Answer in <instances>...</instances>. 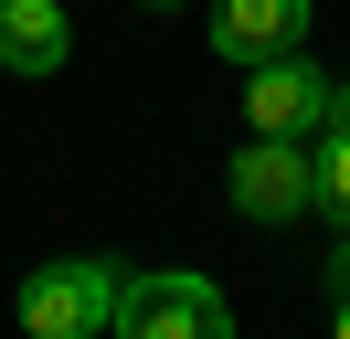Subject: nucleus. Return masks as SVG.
I'll return each instance as SVG.
<instances>
[{"label": "nucleus", "instance_id": "nucleus-6", "mask_svg": "<svg viewBox=\"0 0 350 339\" xmlns=\"http://www.w3.org/2000/svg\"><path fill=\"white\" fill-rule=\"evenodd\" d=\"M0 64L11 74H53L64 64V0H0Z\"/></svg>", "mask_w": 350, "mask_h": 339}, {"label": "nucleus", "instance_id": "nucleus-8", "mask_svg": "<svg viewBox=\"0 0 350 339\" xmlns=\"http://www.w3.org/2000/svg\"><path fill=\"white\" fill-rule=\"evenodd\" d=\"M329 318H340V329H350V275H329Z\"/></svg>", "mask_w": 350, "mask_h": 339}, {"label": "nucleus", "instance_id": "nucleus-10", "mask_svg": "<svg viewBox=\"0 0 350 339\" xmlns=\"http://www.w3.org/2000/svg\"><path fill=\"white\" fill-rule=\"evenodd\" d=\"M149 11H180V0H149Z\"/></svg>", "mask_w": 350, "mask_h": 339}, {"label": "nucleus", "instance_id": "nucleus-3", "mask_svg": "<svg viewBox=\"0 0 350 339\" xmlns=\"http://www.w3.org/2000/svg\"><path fill=\"white\" fill-rule=\"evenodd\" d=\"M234 212L244 223H297V212H319V159H308L297 138H255L234 159Z\"/></svg>", "mask_w": 350, "mask_h": 339}, {"label": "nucleus", "instance_id": "nucleus-1", "mask_svg": "<svg viewBox=\"0 0 350 339\" xmlns=\"http://www.w3.org/2000/svg\"><path fill=\"white\" fill-rule=\"evenodd\" d=\"M117 297H128L117 265L64 254V265L22 275V329H43V339H107V329H117Z\"/></svg>", "mask_w": 350, "mask_h": 339}, {"label": "nucleus", "instance_id": "nucleus-7", "mask_svg": "<svg viewBox=\"0 0 350 339\" xmlns=\"http://www.w3.org/2000/svg\"><path fill=\"white\" fill-rule=\"evenodd\" d=\"M319 212L350 233V127H319Z\"/></svg>", "mask_w": 350, "mask_h": 339}, {"label": "nucleus", "instance_id": "nucleus-9", "mask_svg": "<svg viewBox=\"0 0 350 339\" xmlns=\"http://www.w3.org/2000/svg\"><path fill=\"white\" fill-rule=\"evenodd\" d=\"M319 127H350V85H329V117Z\"/></svg>", "mask_w": 350, "mask_h": 339}, {"label": "nucleus", "instance_id": "nucleus-2", "mask_svg": "<svg viewBox=\"0 0 350 339\" xmlns=\"http://www.w3.org/2000/svg\"><path fill=\"white\" fill-rule=\"evenodd\" d=\"M117 329H128V339H223V329H234V308H223L202 275H128Z\"/></svg>", "mask_w": 350, "mask_h": 339}, {"label": "nucleus", "instance_id": "nucleus-4", "mask_svg": "<svg viewBox=\"0 0 350 339\" xmlns=\"http://www.w3.org/2000/svg\"><path fill=\"white\" fill-rule=\"evenodd\" d=\"M244 117H255V138H308V127L329 117V74H319L308 53L255 64V85H244Z\"/></svg>", "mask_w": 350, "mask_h": 339}, {"label": "nucleus", "instance_id": "nucleus-5", "mask_svg": "<svg viewBox=\"0 0 350 339\" xmlns=\"http://www.w3.org/2000/svg\"><path fill=\"white\" fill-rule=\"evenodd\" d=\"M297 32H308V0H223L213 11V53L223 64H276V53H297Z\"/></svg>", "mask_w": 350, "mask_h": 339}]
</instances>
